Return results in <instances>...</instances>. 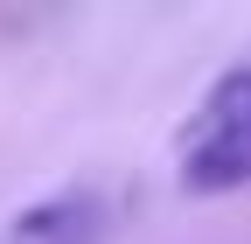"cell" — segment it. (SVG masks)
<instances>
[{"label": "cell", "mask_w": 251, "mask_h": 244, "mask_svg": "<svg viewBox=\"0 0 251 244\" xmlns=\"http://www.w3.org/2000/svg\"><path fill=\"white\" fill-rule=\"evenodd\" d=\"M175 174L188 195L251 189V63H230L175 133Z\"/></svg>", "instance_id": "obj_1"}]
</instances>
